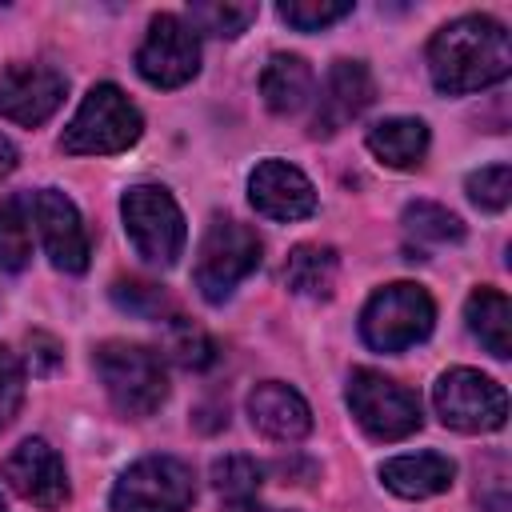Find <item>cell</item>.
<instances>
[{
  "mask_svg": "<svg viewBox=\"0 0 512 512\" xmlns=\"http://www.w3.org/2000/svg\"><path fill=\"white\" fill-rule=\"evenodd\" d=\"M464 192H468V200H472L476 208L500 212V208H508V200H512V168H508V164H488V168H480V172L468 176Z\"/></svg>",
  "mask_w": 512,
  "mask_h": 512,
  "instance_id": "28",
  "label": "cell"
},
{
  "mask_svg": "<svg viewBox=\"0 0 512 512\" xmlns=\"http://www.w3.org/2000/svg\"><path fill=\"white\" fill-rule=\"evenodd\" d=\"M96 376L108 392V400L124 412V416H152L164 400H168V372L164 360L144 348V344H128V340H104L92 356Z\"/></svg>",
  "mask_w": 512,
  "mask_h": 512,
  "instance_id": "2",
  "label": "cell"
},
{
  "mask_svg": "<svg viewBox=\"0 0 512 512\" xmlns=\"http://www.w3.org/2000/svg\"><path fill=\"white\" fill-rule=\"evenodd\" d=\"M228 512H280V508H268V504H256V500H236Z\"/></svg>",
  "mask_w": 512,
  "mask_h": 512,
  "instance_id": "33",
  "label": "cell"
},
{
  "mask_svg": "<svg viewBox=\"0 0 512 512\" xmlns=\"http://www.w3.org/2000/svg\"><path fill=\"white\" fill-rule=\"evenodd\" d=\"M28 348H32V356H36V360H32V372L44 376V372H52V368L60 364V344H56L52 336L32 332V336H28Z\"/></svg>",
  "mask_w": 512,
  "mask_h": 512,
  "instance_id": "31",
  "label": "cell"
},
{
  "mask_svg": "<svg viewBox=\"0 0 512 512\" xmlns=\"http://www.w3.org/2000/svg\"><path fill=\"white\" fill-rule=\"evenodd\" d=\"M404 228L420 240H432V244H456L464 240V224L456 212H448L444 204H432V200H416L404 208Z\"/></svg>",
  "mask_w": 512,
  "mask_h": 512,
  "instance_id": "24",
  "label": "cell"
},
{
  "mask_svg": "<svg viewBox=\"0 0 512 512\" xmlns=\"http://www.w3.org/2000/svg\"><path fill=\"white\" fill-rule=\"evenodd\" d=\"M0 512H8V508H4V496H0Z\"/></svg>",
  "mask_w": 512,
  "mask_h": 512,
  "instance_id": "34",
  "label": "cell"
},
{
  "mask_svg": "<svg viewBox=\"0 0 512 512\" xmlns=\"http://www.w3.org/2000/svg\"><path fill=\"white\" fill-rule=\"evenodd\" d=\"M20 400H24V368L12 348H0V428L16 416Z\"/></svg>",
  "mask_w": 512,
  "mask_h": 512,
  "instance_id": "30",
  "label": "cell"
},
{
  "mask_svg": "<svg viewBox=\"0 0 512 512\" xmlns=\"http://www.w3.org/2000/svg\"><path fill=\"white\" fill-rule=\"evenodd\" d=\"M136 72L152 88H180L200 72V36L180 16H152L148 36L136 52Z\"/></svg>",
  "mask_w": 512,
  "mask_h": 512,
  "instance_id": "10",
  "label": "cell"
},
{
  "mask_svg": "<svg viewBox=\"0 0 512 512\" xmlns=\"http://www.w3.org/2000/svg\"><path fill=\"white\" fill-rule=\"evenodd\" d=\"M260 268V236L240 224L216 216L196 248V288L208 304H220L236 292L240 280H248Z\"/></svg>",
  "mask_w": 512,
  "mask_h": 512,
  "instance_id": "6",
  "label": "cell"
},
{
  "mask_svg": "<svg viewBox=\"0 0 512 512\" xmlns=\"http://www.w3.org/2000/svg\"><path fill=\"white\" fill-rule=\"evenodd\" d=\"M336 252L328 244H296L288 252V264H284V284L296 292V296H328L332 284H336Z\"/></svg>",
  "mask_w": 512,
  "mask_h": 512,
  "instance_id": "21",
  "label": "cell"
},
{
  "mask_svg": "<svg viewBox=\"0 0 512 512\" xmlns=\"http://www.w3.org/2000/svg\"><path fill=\"white\" fill-rule=\"evenodd\" d=\"M368 152L388 168H416L428 152V124L416 116H388L368 128Z\"/></svg>",
  "mask_w": 512,
  "mask_h": 512,
  "instance_id": "19",
  "label": "cell"
},
{
  "mask_svg": "<svg viewBox=\"0 0 512 512\" xmlns=\"http://www.w3.org/2000/svg\"><path fill=\"white\" fill-rule=\"evenodd\" d=\"M376 96V80L364 60H336L324 76V88L316 96V116H312V136H332L348 120H356Z\"/></svg>",
  "mask_w": 512,
  "mask_h": 512,
  "instance_id": "15",
  "label": "cell"
},
{
  "mask_svg": "<svg viewBox=\"0 0 512 512\" xmlns=\"http://www.w3.org/2000/svg\"><path fill=\"white\" fill-rule=\"evenodd\" d=\"M164 348H168V356L180 364V368H188V372H200V368H208L212 360H216V344H212V336L204 332V328H196L192 320H168V332H164Z\"/></svg>",
  "mask_w": 512,
  "mask_h": 512,
  "instance_id": "23",
  "label": "cell"
},
{
  "mask_svg": "<svg viewBox=\"0 0 512 512\" xmlns=\"http://www.w3.org/2000/svg\"><path fill=\"white\" fill-rule=\"evenodd\" d=\"M32 220L40 228V240H44V252L48 260L60 268V272H84L88 268V232H84V220L76 212V204L60 192V188H40L32 196Z\"/></svg>",
  "mask_w": 512,
  "mask_h": 512,
  "instance_id": "13",
  "label": "cell"
},
{
  "mask_svg": "<svg viewBox=\"0 0 512 512\" xmlns=\"http://www.w3.org/2000/svg\"><path fill=\"white\" fill-rule=\"evenodd\" d=\"M68 92V76L52 64H8L0 72V116L24 128L44 124Z\"/></svg>",
  "mask_w": 512,
  "mask_h": 512,
  "instance_id": "11",
  "label": "cell"
},
{
  "mask_svg": "<svg viewBox=\"0 0 512 512\" xmlns=\"http://www.w3.org/2000/svg\"><path fill=\"white\" fill-rule=\"evenodd\" d=\"M248 416H252V428L276 444H292V440H304L308 428H312V412H308V400L280 384V380H264L252 388L248 396Z\"/></svg>",
  "mask_w": 512,
  "mask_h": 512,
  "instance_id": "16",
  "label": "cell"
},
{
  "mask_svg": "<svg viewBox=\"0 0 512 512\" xmlns=\"http://www.w3.org/2000/svg\"><path fill=\"white\" fill-rule=\"evenodd\" d=\"M112 300H116L120 312H132L140 320H160L168 312V296L148 280H116L112 284Z\"/></svg>",
  "mask_w": 512,
  "mask_h": 512,
  "instance_id": "29",
  "label": "cell"
},
{
  "mask_svg": "<svg viewBox=\"0 0 512 512\" xmlns=\"http://www.w3.org/2000/svg\"><path fill=\"white\" fill-rule=\"evenodd\" d=\"M436 324V304L420 284H388L360 312V336L376 352H404L420 344Z\"/></svg>",
  "mask_w": 512,
  "mask_h": 512,
  "instance_id": "5",
  "label": "cell"
},
{
  "mask_svg": "<svg viewBox=\"0 0 512 512\" xmlns=\"http://www.w3.org/2000/svg\"><path fill=\"white\" fill-rule=\"evenodd\" d=\"M348 408L372 440H404L420 428L416 392L372 368H356L348 376Z\"/></svg>",
  "mask_w": 512,
  "mask_h": 512,
  "instance_id": "8",
  "label": "cell"
},
{
  "mask_svg": "<svg viewBox=\"0 0 512 512\" xmlns=\"http://www.w3.org/2000/svg\"><path fill=\"white\" fill-rule=\"evenodd\" d=\"M248 200L268 220H304L316 212V188L312 180L288 164V160H264L248 176Z\"/></svg>",
  "mask_w": 512,
  "mask_h": 512,
  "instance_id": "14",
  "label": "cell"
},
{
  "mask_svg": "<svg viewBox=\"0 0 512 512\" xmlns=\"http://www.w3.org/2000/svg\"><path fill=\"white\" fill-rule=\"evenodd\" d=\"M256 20V4H192L188 8V24L192 32H208V36H240L248 24Z\"/></svg>",
  "mask_w": 512,
  "mask_h": 512,
  "instance_id": "25",
  "label": "cell"
},
{
  "mask_svg": "<svg viewBox=\"0 0 512 512\" xmlns=\"http://www.w3.org/2000/svg\"><path fill=\"white\" fill-rule=\"evenodd\" d=\"M260 96L268 104V112L276 116H292L312 100V68L304 56L296 52H276L268 56L264 72H260Z\"/></svg>",
  "mask_w": 512,
  "mask_h": 512,
  "instance_id": "18",
  "label": "cell"
},
{
  "mask_svg": "<svg viewBox=\"0 0 512 512\" xmlns=\"http://www.w3.org/2000/svg\"><path fill=\"white\" fill-rule=\"evenodd\" d=\"M464 320H468V332L496 356V360H508L512 356V304L504 292L496 288H476L464 304Z\"/></svg>",
  "mask_w": 512,
  "mask_h": 512,
  "instance_id": "20",
  "label": "cell"
},
{
  "mask_svg": "<svg viewBox=\"0 0 512 512\" xmlns=\"http://www.w3.org/2000/svg\"><path fill=\"white\" fill-rule=\"evenodd\" d=\"M432 404L444 428L456 432H496L508 416V392L476 368H448L432 388Z\"/></svg>",
  "mask_w": 512,
  "mask_h": 512,
  "instance_id": "9",
  "label": "cell"
},
{
  "mask_svg": "<svg viewBox=\"0 0 512 512\" xmlns=\"http://www.w3.org/2000/svg\"><path fill=\"white\" fill-rule=\"evenodd\" d=\"M264 480V468L252 460V456H224L212 464V484L220 496H228L232 504L236 500H256V488Z\"/></svg>",
  "mask_w": 512,
  "mask_h": 512,
  "instance_id": "26",
  "label": "cell"
},
{
  "mask_svg": "<svg viewBox=\"0 0 512 512\" xmlns=\"http://www.w3.org/2000/svg\"><path fill=\"white\" fill-rule=\"evenodd\" d=\"M4 480H8V488H12L20 500H28V504H36V508H44V512H52V508H60V504L68 500V472H64V460H60V452H56L48 440H40V436H28V440H20V444L8 452V460H4Z\"/></svg>",
  "mask_w": 512,
  "mask_h": 512,
  "instance_id": "12",
  "label": "cell"
},
{
  "mask_svg": "<svg viewBox=\"0 0 512 512\" xmlns=\"http://www.w3.org/2000/svg\"><path fill=\"white\" fill-rule=\"evenodd\" d=\"M380 480L388 492L404 500H424L436 492H448L456 480V464L440 452H404L380 464Z\"/></svg>",
  "mask_w": 512,
  "mask_h": 512,
  "instance_id": "17",
  "label": "cell"
},
{
  "mask_svg": "<svg viewBox=\"0 0 512 512\" xmlns=\"http://www.w3.org/2000/svg\"><path fill=\"white\" fill-rule=\"evenodd\" d=\"M12 168H16V148H12L8 136H0V180H4Z\"/></svg>",
  "mask_w": 512,
  "mask_h": 512,
  "instance_id": "32",
  "label": "cell"
},
{
  "mask_svg": "<svg viewBox=\"0 0 512 512\" xmlns=\"http://www.w3.org/2000/svg\"><path fill=\"white\" fill-rule=\"evenodd\" d=\"M120 216H124V232H128L132 248L148 264H156V268L176 264V256L184 252L188 228H184V212L168 188H160V184L128 188L120 200Z\"/></svg>",
  "mask_w": 512,
  "mask_h": 512,
  "instance_id": "4",
  "label": "cell"
},
{
  "mask_svg": "<svg viewBox=\"0 0 512 512\" xmlns=\"http://www.w3.org/2000/svg\"><path fill=\"white\" fill-rule=\"evenodd\" d=\"M428 72L444 96H464L500 84L512 72V44L504 24L476 12L448 20L428 44Z\"/></svg>",
  "mask_w": 512,
  "mask_h": 512,
  "instance_id": "1",
  "label": "cell"
},
{
  "mask_svg": "<svg viewBox=\"0 0 512 512\" xmlns=\"http://www.w3.org/2000/svg\"><path fill=\"white\" fill-rule=\"evenodd\" d=\"M196 500V476L176 456H144L112 484V512H188Z\"/></svg>",
  "mask_w": 512,
  "mask_h": 512,
  "instance_id": "7",
  "label": "cell"
},
{
  "mask_svg": "<svg viewBox=\"0 0 512 512\" xmlns=\"http://www.w3.org/2000/svg\"><path fill=\"white\" fill-rule=\"evenodd\" d=\"M140 132H144V120L136 104L116 84H96L88 88L76 116L68 120L60 148L72 156H112V152L132 148Z\"/></svg>",
  "mask_w": 512,
  "mask_h": 512,
  "instance_id": "3",
  "label": "cell"
},
{
  "mask_svg": "<svg viewBox=\"0 0 512 512\" xmlns=\"http://www.w3.org/2000/svg\"><path fill=\"white\" fill-rule=\"evenodd\" d=\"M276 12L296 32H316V28H328V24L344 20L352 12V4L348 0H284Z\"/></svg>",
  "mask_w": 512,
  "mask_h": 512,
  "instance_id": "27",
  "label": "cell"
},
{
  "mask_svg": "<svg viewBox=\"0 0 512 512\" xmlns=\"http://www.w3.org/2000/svg\"><path fill=\"white\" fill-rule=\"evenodd\" d=\"M32 256V196L0 200V268L20 272Z\"/></svg>",
  "mask_w": 512,
  "mask_h": 512,
  "instance_id": "22",
  "label": "cell"
}]
</instances>
